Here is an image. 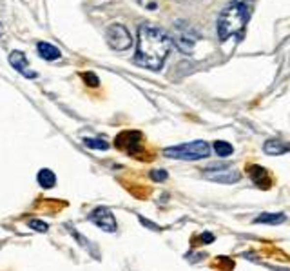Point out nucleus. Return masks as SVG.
Returning a JSON list of instances; mask_svg holds the SVG:
<instances>
[{"instance_id":"obj_18","label":"nucleus","mask_w":290,"mask_h":271,"mask_svg":"<svg viewBox=\"0 0 290 271\" xmlns=\"http://www.w3.org/2000/svg\"><path fill=\"white\" fill-rule=\"evenodd\" d=\"M149 177H151V181H154V182H163L169 179V173H167L165 169H153V171L149 173Z\"/></svg>"},{"instance_id":"obj_8","label":"nucleus","mask_w":290,"mask_h":271,"mask_svg":"<svg viewBox=\"0 0 290 271\" xmlns=\"http://www.w3.org/2000/svg\"><path fill=\"white\" fill-rule=\"evenodd\" d=\"M247 171H249L250 181L254 182L258 187H261V189H268V187L272 186V177H270V173H268L263 166L250 164L249 168H247Z\"/></svg>"},{"instance_id":"obj_13","label":"nucleus","mask_w":290,"mask_h":271,"mask_svg":"<svg viewBox=\"0 0 290 271\" xmlns=\"http://www.w3.org/2000/svg\"><path fill=\"white\" fill-rule=\"evenodd\" d=\"M287 222L285 213H261L260 217L254 218V224H270V226H279Z\"/></svg>"},{"instance_id":"obj_4","label":"nucleus","mask_w":290,"mask_h":271,"mask_svg":"<svg viewBox=\"0 0 290 271\" xmlns=\"http://www.w3.org/2000/svg\"><path fill=\"white\" fill-rule=\"evenodd\" d=\"M116 148L125 151L131 157H140L143 153V135L134 129H127V131L118 133V137L114 140Z\"/></svg>"},{"instance_id":"obj_22","label":"nucleus","mask_w":290,"mask_h":271,"mask_svg":"<svg viewBox=\"0 0 290 271\" xmlns=\"http://www.w3.org/2000/svg\"><path fill=\"white\" fill-rule=\"evenodd\" d=\"M4 35V30H2V24H0V36Z\"/></svg>"},{"instance_id":"obj_5","label":"nucleus","mask_w":290,"mask_h":271,"mask_svg":"<svg viewBox=\"0 0 290 271\" xmlns=\"http://www.w3.org/2000/svg\"><path fill=\"white\" fill-rule=\"evenodd\" d=\"M107 44L114 49V51H125L132 46V36H131L129 30L122 24H111L107 28L105 33Z\"/></svg>"},{"instance_id":"obj_9","label":"nucleus","mask_w":290,"mask_h":271,"mask_svg":"<svg viewBox=\"0 0 290 271\" xmlns=\"http://www.w3.org/2000/svg\"><path fill=\"white\" fill-rule=\"evenodd\" d=\"M9 64H11L18 73H22L26 79H36V77H38L36 71L29 69V64L26 60L24 51H13V53L9 55Z\"/></svg>"},{"instance_id":"obj_17","label":"nucleus","mask_w":290,"mask_h":271,"mask_svg":"<svg viewBox=\"0 0 290 271\" xmlns=\"http://www.w3.org/2000/svg\"><path fill=\"white\" fill-rule=\"evenodd\" d=\"M27 226H29L31 229L38 231V233H46V231L49 229L48 224L42 222V220H38V218H31V220H27Z\"/></svg>"},{"instance_id":"obj_16","label":"nucleus","mask_w":290,"mask_h":271,"mask_svg":"<svg viewBox=\"0 0 290 271\" xmlns=\"http://www.w3.org/2000/svg\"><path fill=\"white\" fill-rule=\"evenodd\" d=\"M83 146L89 148V150H100V151L109 150V142H107L105 139H102V137H96V139H83Z\"/></svg>"},{"instance_id":"obj_20","label":"nucleus","mask_w":290,"mask_h":271,"mask_svg":"<svg viewBox=\"0 0 290 271\" xmlns=\"http://www.w3.org/2000/svg\"><path fill=\"white\" fill-rule=\"evenodd\" d=\"M198 241H200V244H212V242L216 241V237H214L211 231H203L202 235L198 237Z\"/></svg>"},{"instance_id":"obj_14","label":"nucleus","mask_w":290,"mask_h":271,"mask_svg":"<svg viewBox=\"0 0 290 271\" xmlns=\"http://www.w3.org/2000/svg\"><path fill=\"white\" fill-rule=\"evenodd\" d=\"M36 181H38V184H40L42 187L51 189V187H54V184H56V175H54L51 169L44 168V169H40V171H38Z\"/></svg>"},{"instance_id":"obj_11","label":"nucleus","mask_w":290,"mask_h":271,"mask_svg":"<svg viewBox=\"0 0 290 271\" xmlns=\"http://www.w3.org/2000/svg\"><path fill=\"white\" fill-rule=\"evenodd\" d=\"M263 151L270 157H279V155H285L290 151V144L289 142H283L279 139H268L263 144Z\"/></svg>"},{"instance_id":"obj_7","label":"nucleus","mask_w":290,"mask_h":271,"mask_svg":"<svg viewBox=\"0 0 290 271\" xmlns=\"http://www.w3.org/2000/svg\"><path fill=\"white\" fill-rule=\"evenodd\" d=\"M205 179L212 181L216 184H236L237 181H241V171H237L234 168H221L212 169V171H205Z\"/></svg>"},{"instance_id":"obj_19","label":"nucleus","mask_w":290,"mask_h":271,"mask_svg":"<svg viewBox=\"0 0 290 271\" xmlns=\"http://www.w3.org/2000/svg\"><path fill=\"white\" fill-rule=\"evenodd\" d=\"M82 79L85 80V84L91 86V88H96V86H100V79L96 77L95 73H91V71L82 73Z\"/></svg>"},{"instance_id":"obj_1","label":"nucleus","mask_w":290,"mask_h":271,"mask_svg":"<svg viewBox=\"0 0 290 271\" xmlns=\"http://www.w3.org/2000/svg\"><path fill=\"white\" fill-rule=\"evenodd\" d=\"M171 38L165 31L154 26L142 24L138 28V46L134 62L147 69H160L171 51Z\"/></svg>"},{"instance_id":"obj_2","label":"nucleus","mask_w":290,"mask_h":271,"mask_svg":"<svg viewBox=\"0 0 290 271\" xmlns=\"http://www.w3.org/2000/svg\"><path fill=\"white\" fill-rule=\"evenodd\" d=\"M247 20H249V9H247V6L243 2H239V0L231 2L223 11L219 13L218 17L219 40H227L229 36L237 35L245 28Z\"/></svg>"},{"instance_id":"obj_15","label":"nucleus","mask_w":290,"mask_h":271,"mask_svg":"<svg viewBox=\"0 0 290 271\" xmlns=\"http://www.w3.org/2000/svg\"><path fill=\"white\" fill-rule=\"evenodd\" d=\"M214 148V153L218 155V157L221 158H227L231 157L232 153H234V148H232V144H229V142H225V140H216L212 144Z\"/></svg>"},{"instance_id":"obj_12","label":"nucleus","mask_w":290,"mask_h":271,"mask_svg":"<svg viewBox=\"0 0 290 271\" xmlns=\"http://www.w3.org/2000/svg\"><path fill=\"white\" fill-rule=\"evenodd\" d=\"M36 49H38V55H40L44 60H58L60 57H62L60 49L49 42H38Z\"/></svg>"},{"instance_id":"obj_10","label":"nucleus","mask_w":290,"mask_h":271,"mask_svg":"<svg viewBox=\"0 0 290 271\" xmlns=\"http://www.w3.org/2000/svg\"><path fill=\"white\" fill-rule=\"evenodd\" d=\"M185 31H180L176 26V31H178V38H174L178 44V48L182 49L184 53L190 55V51H192V46L196 44V40H198V35H196L194 31L190 30L189 26H185L184 28Z\"/></svg>"},{"instance_id":"obj_21","label":"nucleus","mask_w":290,"mask_h":271,"mask_svg":"<svg viewBox=\"0 0 290 271\" xmlns=\"http://www.w3.org/2000/svg\"><path fill=\"white\" fill-rule=\"evenodd\" d=\"M138 220L145 226V228H149V229H154V231H161V228L158 226V224H154V222H151V220H147V218H143V217H138Z\"/></svg>"},{"instance_id":"obj_6","label":"nucleus","mask_w":290,"mask_h":271,"mask_svg":"<svg viewBox=\"0 0 290 271\" xmlns=\"http://www.w3.org/2000/svg\"><path fill=\"white\" fill-rule=\"evenodd\" d=\"M89 220L93 224H96V226L100 229H104V231H109V233H114V231H116V218H114V215L111 213L109 208L100 206V208L93 210L91 215H89Z\"/></svg>"},{"instance_id":"obj_3","label":"nucleus","mask_w":290,"mask_h":271,"mask_svg":"<svg viewBox=\"0 0 290 271\" xmlns=\"http://www.w3.org/2000/svg\"><path fill=\"white\" fill-rule=\"evenodd\" d=\"M163 155L167 158H176V160H202L211 155V146L205 140H192L187 144L172 146V148H165Z\"/></svg>"}]
</instances>
